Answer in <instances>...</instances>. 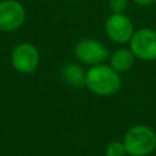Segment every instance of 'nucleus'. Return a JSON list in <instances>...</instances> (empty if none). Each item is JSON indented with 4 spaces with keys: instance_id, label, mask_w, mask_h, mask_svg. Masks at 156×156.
Returning <instances> with one entry per match:
<instances>
[{
    "instance_id": "obj_7",
    "label": "nucleus",
    "mask_w": 156,
    "mask_h": 156,
    "mask_svg": "<svg viewBox=\"0 0 156 156\" xmlns=\"http://www.w3.org/2000/svg\"><path fill=\"white\" fill-rule=\"evenodd\" d=\"M105 30L107 37L117 44H124L130 41L134 34L133 23L124 13H112L106 20Z\"/></svg>"
},
{
    "instance_id": "obj_8",
    "label": "nucleus",
    "mask_w": 156,
    "mask_h": 156,
    "mask_svg": "<svg viewBox=\"0 0 156 156\" xmlns=\"http://www.w3.org/2000/svg\"><path fill=\"white\" fill-rule=\"evenodd\" d=\"M135 61V56L130 49L121 48L110 56V66L118 73L129 71Z\"/></svg>"
},
{
    "instance_id": "obj_9",
    "label": "nucleus",
    "mask_w": 156,
    "mask_h": 156,
    "mask_svg": "<svg viewBox=\"0 0 156 156\" xmlns=\"http://www.w3.org/2000/svg\"><path fill=\"white\" fill-rule=\"evenodd\" d=\"M85 76L87 72L76 63L66 65L61 71L62 80L73 88H83L85 87Z\"/></svg>"
},
{
    "instance_id": "obj_12",
    "label": "nucleus",
    "mask_w": 156,
    "mask_h": 156,
    "mask_svg": "<svg viewBox=\"0 0 156 156\" xmlns=\"http://www.w3.org/2000/svg\"><path fill=\"white\" fill-rule=\"evenodd\" d=\"M135 4H138V5H141V6H147V5H151V4H154L156 0H133Z\"/></svg>"
},
{
    "instance_id": "obj_6",
    "label": "nucleus",
    "mask_w": 156,
    "mask_h": 156,
    "mask_svg": "<svg viewBox=\"0 0 156 156\" xmlns=\"http://www.w3.org/2000/svg\"><path fill=\"white\" fill-rule=\"evenodd\" d=\"M74 55L80 62L90 66L104 63L110 57L107 48L95 39H82L78 41L74 46Z\"/></svg>"
},
{
    "instance_id": "obj_11",
    "label": "nucleus",
    "mask_w": 156,
    "mask_h": 156,
    "mask_svg": "<svg viewBox=\"0 0 156 156\" xmlns=\"http://www.w3.org/2000/svg\"><path fill=\"white\" fill-rule=\"evenodd\" d=\"M108 6L113 13H123L128 6V0H108Z\"/></svg>"
},
{
    "instance_id": "obj_2",
    "label": "nucleus",
    "mask_w": 156,
    "mask_h": 156,
    "mask_svg": "<svg viewBox=\"0 0 156 156\" xmlns=\"http://www.w3.org/2000/svg\"><path fill=\"white\" fill-rule=\"evenodd\" d=\"M122 141L127 155L149 156L156 150V132L146 124H136L126 132Z\"/></svg>"
},
{
    "instance_id": "obj_3",
    "label": "nucleus",
    "mask_w": 156,
    "mask_h": 156,
    "mask_svg": "<svg viewBox=\"0 0 156 156\" xmlns=\"http://www.w3.org/2000/svg\"><path fill=\"white\" fill-rule=\"evenodd\" d=\"M10 60L15 71L29 74L38 68L40 55L35 45L30 43H20L13 48Z\"/></svg>"
},
{
    "instance_id": "obj_4",
    "label": "nucleus",
    "mask_w": 156,
    "mask_h": 156,
    "mask_svg": "<svg viewBox=\"0 0 156 156\" xmlns=\"http://www.w3.org/2000/svg\"><path fill=\"white\" fill-rule=\"evenodd\" d=\"M129 43V49L135 58L141 61L156 60V30L151 28H140L134 32Z\"/></svg>"
},
{
    "instance_id": "obj_5",
    "label": "nucleus",
    "mask_w": 156,
    "mask_h": 156,
    "mask_svg": "<svg viewBox=\"0 0 156 156\" xmlns=\"http://www.w3.org/2000/svg\"><path fill=\"white\" fill-rule=\"evenodd\" d=\"M24 20L26 10L18 0L0 1V32H15L22 27Z\"/></svg>"
},
{
    "instance_id": "obj_1",
    "label": "nucleus",
    "mask_w": 156,
    "mask_h": 156,
    "mask_svg": "<svg viewBox=\"0 0 156 156\" xmlns=\"http://www.w3.org/2000/svg\"><path fill=\"white\" fill-rule=\"evenodd\" d=\"M85 87L95 95L110 96L119 90L121 77L110 65H95L87 71Z\"/></svg>"
},
{
    "instance_id": "obj_10",
    "label": "nucleus",
    "mask_w": 156,
    "mask_h": 156,
    "mask_svg": "<svg viewBox=\"0 0 156 156\" xmlns=\"http://www.w3.org/2000/svg\"><path fill=\"white\" fill-rule=\"evenodd\" d=\"M127 151L123 141L113 140L108 143L105 147V156H126Z\"/></svg>"
}]
</instances>
